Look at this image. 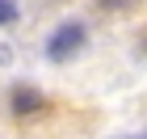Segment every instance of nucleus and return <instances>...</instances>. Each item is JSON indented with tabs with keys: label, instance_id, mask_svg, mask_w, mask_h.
<instances>
[{
	"label": "nucleus",
	"instance_id": "nucleus-1",
	"mask_svg": "<svg viewBox=\"0 0 147 139\" xmlns=\"http://www.w3.org/2000/svg\"><path fill=\"white\" fill-rule=\"evenodd\" d=\"M80 42H84V25H59L55 34H51V42H46V55L55 59V63H63V59H71L80 51Z\"/></svg>",
	"mask_w": 147,
	"mask_h": 139
},
{
	"label": "nucleus",
	"instance_id": "nucleus-2",
	"mask_svg": "<svg viewBox=\"0 0 147 139\" xmlns=\"http://www.w3.org/2000/svg\"><path fill=\"white\" fill-rule=\"evenodd\" d=\"M38 105H42V97H38L34 89H13V110H17V114H30Z\"/></svg>",
	"mask_w": 147,
	"mask_h": 139
},
{
	"label": "nucleus",
	"instance_id": "nucleus-3",
	"mask_svg": "<svg viewBox=\"0 0 147 139\" xmlns=\"http://www.w3.org/2000/svg\"><path fill=\"white\" fill-rule=\"evenodd\" d=\"M13 17H17V4L13 0H0V25H9Z\"/></svg>",
	"mask_w": 147,
	"mask_h": 139
},
{
	"label": "nucleus",
	"instance_id": "nucleus-4",
	"mask_svg": "<svg viewBox=\"0 0 147 139\" xmlns=\"http://www.w3.org/2000/svg\"><path fill=\"white\" fill-rule=\"evenodd\" d=\"M101 4H109V9H126L130 0H101Z\"/></svg>",
	"mask_w": 147,
	"mask_h": 139
}]
</instances>
